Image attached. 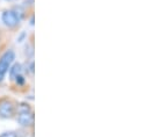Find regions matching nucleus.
Masks as SVG:
<instances>
[{
    "label": "nucleus",
    "instance_id": "6e6552de",
    "mask_svg": "<svg viewBox=\"0 0 150 137\" xmlns=\"http://www.w3.org/2000/svg\"><path fill=\"white\" fill-rule=\"evenodd\" d=\"M15 80H16V84H18V85H23V84H25V78H23L21 74L18 76V77L15 78Z\"/></svg>",
    "mask_w": 150,
    "mask_h": 137
},
{
    "label": "nucleus",
    "instance_id": "7ed1b4c3",
    "mask_svg": "<svg viewBox=\"0 0 150 137\" xmlns=\"http://www.w3.org/2000/svg\"><path fill=\"white\" fill-rule=\"evenodd\" d=\"M15 113V106L11 100L4 99L0 101V117L2 119H9Z\"/></svg>",
    "mask_w": 150,
    "mask_h": 137
},
{
    "label": "nucleus",
    "instance_id": "0eeeda50",
    "mask_svg": "<svg viewBox=\"0 0 150 137\" xmlns=\"http://www.w3.org/2000/svg\"><path fill=\"white\" fill-rule=\"evenodd\" d=\"M0 137H18V135L15 131H5L0 135Z\"/></svg>",
    "mask_w": 150,
    "mask_h": 137
},
{
    "label": "nucleus",
    "instance_id": "423d86ee",
    "mask_svg": "<svg viewBox=\"0 0 150 137\" xmlns=\"http://www.w3.org/2000/svg\"><path fill=\"white\" fill-rule=\"evenodd\" d=\"M18 112L19 113H27V112H32V109H30V107H29V105L28 103H20V106L18 107Z\"/></svg>",
    "mask_w": 150,
    "mask_h": 137
},
{
    "label": "nucleus",
    "instance_id": "f03ea898",
    "mask_svg": "<svg viewBox=\"0 0 150 137\" xmlns=\"http://www.w3.org/2000/svg\"><path fill=\"white\" fill-rule=\"evenodd\" d=\"M1 19H2V22L6 27L8 28H15L19 22H20V18L19 15L16 14V12L14 11H5L1 15Z\"/></svg>",
    "mask_w": 150,
    "mask_h": 137
},
{
    "label": "nucleus",
    "instance_id": "f257e3e1",
    "mask_svg": "<svg viewBox=\"0 0 150 137\" xmlns=\"http://www.w3.org/2000/svg\"><path fill=\"white\" fill-rule=\"evenodd\" d=\"M15 59V52L13 50H7L0 58V81L4 79L5 74L9 70L12 63Z\"/></svg>",
    "mask_w": 150,
    "mask_h": 137
},
{
    "label": "nucleus",
    "instance_id": "1a4fd4ad",
    "mask_svg": "<svg viewBox=\"0 0 150 137\" xmlns=\"http://www.w3.org/2000/svg\"><path fill=\"white\" fill-rule=\"evenodd\" d=\"M9 1H11V0H9Z\"/></svg>",
    "mask_w": 150,
    "mask_h": 137
},
{
    "label": "nucleus",
    "instance_id": "20e7f679",
    "mask_svg": "<svg viewBox=\"0 0 150 137\" xmlns=\"http://www.w3.org/2000/svg\"><path fill=\"white\" fill-rule=\"evenodd\" d=\"M18 122L22 127H30L34 123V115L32 112L27 113H19L18 116Z\"/></svg>",
    "mask_w": 150,
    "mask_h": 137
},
{
    "label": "nucleus",
    "instance_id": "39448f33",
    "mask_svg": "<svg viewBox=\"0 0 150 137\" xmlns=\"http://www.w3.org/2000/svg\"><path fill=\"white\" fill-rule=\"evenodd\" d=\"M21 72H22V66H21V64H19V63L14 64L12 68H9V76H11V79H15L18 76L21 74Z\"/></svg>",
    "mask_w": 150,
    "mask_h": 137
}]
</instances>
